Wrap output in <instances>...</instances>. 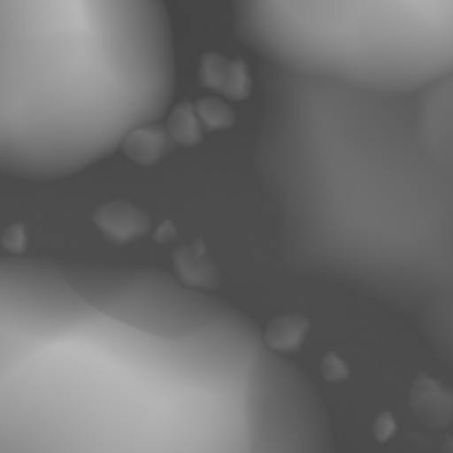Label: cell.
<instances>
[{
  "mask_svg": "<svg viewBox=\"0 0 453 453\" xmlns=\"http://www.w3.org/2000/svg\"><path fill=\"white\" fill-rule=\"evenodd\" d=\"M416 115L427 150L453 171V71L416 96Z\"/></svg>",
  "mask_w": 453,
  "mask_h": 453,
  "instance_id": "5",
  "label": "cell"
},
{
  "mask_svg": "<svg viewBox=\"0 0 453 453\" xmlns=\"http://www.w3.org/2000/svg\"><path fill=\"white\" fill-rule=\"evenodd\" d=\"M255 157L296 270L414 314L453 295V171L416 96L268 66Z\"/></svg>",
  "mask_w": 453,
  "mask_h": 453,
  "instance_id": "2",
  "label": "cell"
},
{
  "mask_svg": "<svg viewBox=\"0 0 453 453\" xmlns=\"http://www.w3.org/2000/svg\"><path fill=\"white\" fill-rule=\"evenodd\" d=\"M173 93L162 0H0V175L84 171L162 119Z\"/></svg>",
  "mask_w": 453,
  "mask_h": 453,
  "instance_id": "3",
  "label": "cell"
},
{
  "mask_svg": "<svg viewBox=\"0 0 453 453\" xmlns=\"http://www.w3.org/2000/svg\"><path fill=\"white\" fill-rule=\"evenodd\" d=\"M312 380L243 312L150 268L0 259V453H312Z\"/></svg>",
  "mask_w": 453,
  "mask_h": 453,
  "instance_id": "1",
  "label": "cell"
},
{
  "mask_svg": "<svg viewBox=\"0 0 453 453\" xmlns=\"http://www.w3.org/2000/svg\"><path fill=\"white\" fill-rule=\"evenodd\" d=\"M268 66L418 96L453 71V0H233Z\"/></svg>",
  "mask_w": 453,
  "mask_h": 453,
  "instance_id": "4",
  "label": "cell"
},
{
  "mask_svg": "<svg viewBox=\"0 0 453 453\" xmlns=\"http://www.w3.org/2000/svg\"><path fill=\"white\" fill-rule=\"evenodd\" d=\"M416 321L429 348L453 370V295L420 310Z\"/></svg>",
  "mask_w": 453,
  "mask_h": 453,
  "instance_id": "6",
  "label": "cell"
}]
</instances>
